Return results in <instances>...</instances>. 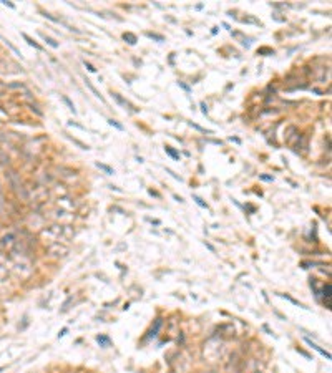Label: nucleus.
Segmentation results:
<instances>
[{
	"instance_id": "10",
	"label": "nucleus",
	"mask_w": 332,
	"mask_h": 373,
	"mask_svg": "<svg viewBox=\"0 0 332 373\" xmlns=\"http://www.w3.org/2000/svg\"><path fill=\"white\" fill-rule=\"evenodd\" d=\"M146 37H150V38H153V40H158V42H163L164 38L161 37V35H156V33H151V32H148L146 33Z\"/></svg>"
},
{
	"instance_id": "6",
	"label": "nucleus",
	"mask_w": 332,
	"mask_h": 373,
	"mask_svg": "<svg viewBox=\"0 0 332 373\" xmlns=\"http://www.w3.org/2000/svg\"><path fill=\"white\" fill-rule=\"evenodd\" d=\"M24 38H25V40H27V42H28V45H32V46H33V48H37V50H42V46L38 45L37 42H33V40H32V38H30L28 35H25V33H24Z\"/></svg>"
},
{
	"instance_id": "8",
	"label": "nucleus",
	"mask_w": 332,
	"mask_h": 373,
	"mask_svg": "<svg viewBox=\"0 0 332 373\" xmlns=\"http://www.w3.org/2000/svg\"><path fill=\"white\" fill-rule=\"evenodd\" d=\"M42 37H43V40L47 42V43H48L50 46H53V48H58V43L53 40V38H50V37H45V35H42Z\"/></svg>"
},
{
	"instance_id": "13",
	"label": "nucleus",
	"mask_w": 332,
	"mask_h": 373,
	"mask_svg": "<svg viewBox=\"0 0 332 373\" xmlns=\"http://www.w3.org/2000/svg\"><path fill=\"white\" fill-rule=\"evenodd\" d=\"M193 199H194V201H196V204H198V206L204 207V209H208V206H206V204H204V202H203V199H201V197H198V196H194V197H193Z\"/></svg>"
},
{
	"instance_id": "4",
	"label": "nucleus",
	"mask_w": 332,
	"mask_h": 373,
	"mask_svg": "<svg viewBox=\"0 0 332 373\" xmlns=\"http://www.w3.org/2000/svg\"><path fill=\"white\" fill-rule=\"evenodd\" d=\"M123 38L128 42L130 45H134V43H136V37H134L133 33H125V35H123Z\"/></svg>"
},
{
	"instance_id": "17",
	"label": "nucleus",
	"mask_w": 332,
	"mask_h": 373,
	"mask_svg": "<svg viewBox=\"0 0 332 373\" xmlns=\"http://www.w3.org/2000/svg\"><path fill=\"white\" fill-rule=\"evenodd\" d=\"M261 179H264V181H272L271 176H261Z\"/></svg>"
},
{
	"instance_id": "1",
	"label": "nucleus",
	"mask_w": 332,
	"mask_h": 373,
	"mask_svg": "<svg viewBox=\"0 0 332 373\" xmlns=\"http://www.w3.org/2000/svg\"><path fill=\"white\" fill-rule=\"evenodd\" d=\"M306 342H307V343L311 345V347H312V348H314L315 352H319V353H320V355H322V356H326V358H331V353H327L326 350H322V348H320L319 345L312 343V342H311V340H309V338H306Z\"/></svg>"
},
{
	"instance_id": "3",
	"label": "nucleus",
	"mask_w": 332,
	"mask_h": 373,
	"mask_svg": "<svg viewBox=\"0 0 332 373\" xmlns=\"http://www.w3.org/2000/svg\"><path fill=\"white\" fill-rule=\"evenodd\" d=\"M113 98H115V100H116V101H118V103H120V104H123L125 108H126V106H128V108H131V104H130L128 101H126V100H123V98L120 96L118 93H113Z\"/></svg>"
},
{
	"instance_id": "5",
	"label": "nucleus",
	"mask_w": 332,
	"mask_h": 373,
	"mask_svg": "<svg viewBox=\"0 0 332 373\" xmlns=\"http://www.w3.org/2000/svg\"><path fill=\"white\" fill-rule=\"evenodd\" d=\"M331 290H332V287H331V284H327L326 287H324V297H327V305H331Z\"/></svg>"
},
{
	"instance_id": "11",
	"label": "nucleus",
	"mask_w": 332,
	"mask_h": 373,
	"mask_svg": "<svg viewBox=\"0 0 332 373\" xmlns=\"http://www.w3.org/2000/svg\"><path fill=\"white\" fill-rule=\"evenodd\" d=\"M108 123H110V126H113V128H116V129H120V131H123V125H120L118 121H115V120H108Z\"/></svg>"
},
{
	"instance_id": "15",
	"label": "nucleus",
	"mask_w": 332,
	"mask_h": 373,
	"mask_svg": "<svg viewBox=\"0 0 332 373\" xmlns=\"http://www.w3.org/2000/svg\"><path fill=\"white\" fill-rule=\"evenodd\" d=\"M180 86L183 88V90H186V91H189V86H186L184 83H180Z\"/></svg>"
},
{
	"instance_id": "2",
	"label": "nucleus",
	"mask_w": 332,
	"mask_h": 373,
	"mask_svg": "<svg viewBox=\"0 0 332 373\" xmlns=\"http://www.w3.org/2000/svg\"><path fill=\"white\" fill-rule=\"evenodd\" d=\"M85 85H87L88 88H90V90H91V91H93V95H95V96H96V98H100V100H101V101H105V98H103V96H101V95H100L98 91H96V88H95V86L91 85V83H90V80H85Z\"/></svg>"
},
{
	"instance_id": "7",
	"label": "nucleus",
	"mask_w": 332,
	"mask_h": 373,
	"mask_svg": "<svg viewBox=\"0 0 332 373\" xmlns=\"http://www.w3.org/2000/svg\"><path fill=\"white\" fill-rule=\"evenodd\" d=\"M164 151H166V153H168V154L171 156V158H175V159H180V154H178V153H176V151H175L173 148L166 146V148H164Z\"/></svg>"
},
{
	"instance_id": "14",
	"label": "nucleus",
	"mask_w": 332,
	"mask_h": 373,
	"mask_svg": "<svg viewBox=\"0 0 332 373\" xmlns=\"http://www.w3.org/2000/svg\"><path fill=\"white\" fill-rule=\"evenodd\" d=\"M83 65H85V68H87L88 71H91V73H95V71H96V68H93V66H91V65L88 63L87 60H85V62H83Z\"/></svg>"
},
{
	"instance_id": "9",
	"label": "nucleus",
	"mask_w": 332,
	"mask_h": 373,
	"mask_svg": "<svg viewBox=\"0 0 332 373\" xmlns=\"http://www.w3.org/2000/svg\"><path fill=\"white\" fill-rule=\"evenodd\" d=\"M62 100H63L65 103H67V106H68V108H70L71 111H73V113H76V109H75V106H73V103L70 101V98H68V96H65V95H63V96H62Z\"/></svg>"
},
{
	"instance_id": "12",
	"label": "nucleus",
	"mask_w": 332,
	"mask_h": 373,
	"mask_svg": "<svg viewBox=\"0 0 332 373\" xmlns=\"http://www.w3.org/2000/svg\"><path fill=\"white\" fill-rule=\"evenodd\" d=\"M96 166H98L100 169H103V171H106V172H108V174H113V169H111V167H108V166H106V164H101V163H96Z\"/></svg>"
},
{
	"instance_id": "16",
	"label": "nucleus",
	"mask_w": 332,
	"mask_h": 373,
	"mask_svg": "<svg viewBox=\"0 0 332 373\" xmlns=\"http://www.w3.org/2000/svg\"><path fill=\"white\" fill-rule=\"evenodd\" d=\"M201 108H203V113H204V115H206V113H208V108H206V104H204V103H201Z\"/></svg>"
}]
</instances>
